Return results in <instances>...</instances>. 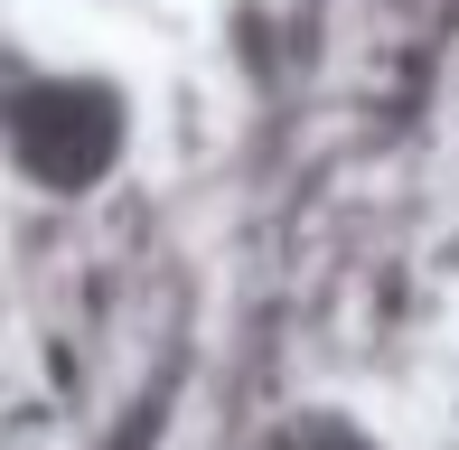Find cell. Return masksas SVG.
<instances>
[{
    "label": "cell",
    "instance_id": "cell-2",
    "mask_svg": "<svg viewBox=\"0 0 459 450\" xmlns=\"http://www.w3.org/2000/svg\"><path fill=\"white\" fill-rule=\"evenodd\" d=\"M290 450H385V441L347 413H309V422H290Z\"/></svg>",
    "mask_w": 459,
    "mask_h": 450
},
{
    "label": "cell",
    "instance_id": "cell-1",
    "mask_svg": "<svg viewBox=\"0 0 459 450\" xmlns=\"http://www.w3.org/2000/svg\"><path fill=\"white\" fill-rule=\"evenodd\" d=\"M122 151H132V104L94 66H48V75H19L0 94V160L38 197L103 188L122 169Z\"/></svg>",
    "mask_w": 459,
    "mask_h": 450
}]
</instances>
